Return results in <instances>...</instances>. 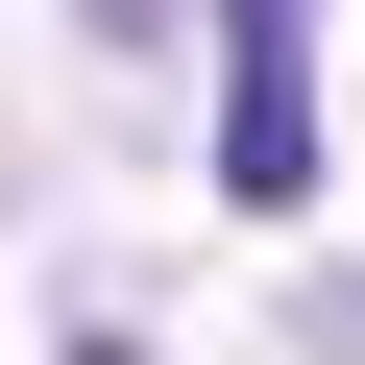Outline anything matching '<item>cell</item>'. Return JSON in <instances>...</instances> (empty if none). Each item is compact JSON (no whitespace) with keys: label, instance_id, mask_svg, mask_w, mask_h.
<instances>
[{"label":"cell","instance_id":"3957f363","mask_svg":"<svg viewBox=\"0 0 365 365\" xmlns=\"http://www.w3.org/2000/svg\"><path fill=\"white\" fill-rule=\"evenodd\" d=\"M73 365H146V341H73Z\"/></svg>","mask_w":365,"mask_h":365},{"label":"cell","instance_id":"7a4b0ae2","mask_svg":"<svg viewBox=\"0 0 365 365\" xmlns=\"http://www.w3.org/2000/svg\"><path fill=\"white\" fill-rule=\"evenodd\" d=\"M73 25H98V49H170V25H195V0H73Z\"/></svg>","mask_w":365,"mask_h":365},{"label":"cell","instance_id":"6da1fadb","mask_svg":"<svg viewBox=\"0 0 365 365\" xmlns=\"http://www.w3.org/2000/svg\"><path fill=\"white\" fill-rule=\"evenodd\" d=\"M220 195L244 220L317 195V0H220Z\"/></svg>","mask_w":365,"mask_h":365}]
</instances>
